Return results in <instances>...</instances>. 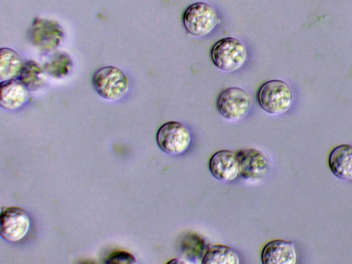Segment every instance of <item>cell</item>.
<instances>
[{"instance_id": "9c48e42d", "label": "cell", "mask_w": 352, "mask_h": 264, "mask_svg": "<svg viewBox=\"0 0 352 264\" xmlns=\"http://www.w3.org/2000/svg\"><path fill=\"white\" fill-rule=\"evenodd\" d=\"M30 228L28 213L19 207H9L3 210L0 216V232L1 237L14 243L21 240Z\"/></svg>"}, {"instance_id": "277c9868", "label": "cell", "mask_w": 352, "mask_h": 264, "mask_svg": "<svg viewBox=\"0 0 352 264\" xmlns=\"http://www.w3.org/2000/svg\"><path fill=\"white\" fill-rule=\"evenodd\" d=\"M182 20L186 31L197 37L208 35L221 22L215 8L204 2L189 6L184 12Z\"/></svg>"}, {"instance_id": "5bb4252c", "label": "cell", "mask_w": 352, "mask_h": 264, "mask_svg": "<svg viewBox=\"0 0 352 264\" xmlns=\"http://www.w3.org/2000/svg\"><path fill=\"white\" fill-rule=\"evenodd\" d=\"M44 67L34 60H28L23 63L18 76V80L28 90L35 91L44 85L46 76Z\"/></svg>"}, {"instance_id": "2e32d148", "label": "cell", "mask_w": 352, "mask_h": 264, "mask_svg": "<svg viewBox=\"0 0 352 264\" xmlns=\"http://www.w3.org/2000/svg\"><path fill=\"white\" fill-rule=\"evenodd\" d=\"M239 257L231 247L225 245H213L205 253L203 264H239Z\"/></svg>"}, {"instance_id": "8fae6325", "label": "cell", "mask_w": 352, "mask_h": 264, "mask_svg": "<svg viewBox=\"0 0 352 264\" xmlns=\"http://www.w3.org/2000/svg\"><path fill=\"white\" fill-rule=\"evenodd\" d=\"M297 255L294 243L283 239L268 242L261 252L263 264H295Z\"/></svg>"}, {"instance_id": "5b68a950", "label": "cell", "mask_w": 352, "mask_h": 264, "mask_svg": "<svg viewBox=\"0 0 352 264\" xmlns=\"http://www.w3.org/2000/svg\"><path fill=\"white\" fill-rule=\"evenodd\" d=\"M156 142L160 149L166 153L179 155L184 153L190 144V131L184 124L170 121L159 128Z\"/></svg>"}, {"instance_id": "52a82bcc", "label": "cell", "mask_w": 352, "mask_h": 264, "mask_svg": "<svg viewBox=\"0 0 352 264\" xmlns=\"http://www.w3.org/2000/svg\"><path fill=\"white\" fill-rule=\"evenodd\" d=\"M29 36L32 43L43 52L57 48L63 40V30L54 20L36 18L30 27Z\"/></svg>"}, {"instance_id": "7a4b0ae2", "label": "cell", "mask_w": 352, "mask_h": 264, "mask_svg": "<svg viewBox=\"0 0 352 264\" xmlns=\"http://www.w3.org/2000/svg\"><path fill=\"white\" fill-rule=\"evenodd\" d=\"M213 64L221 70L234 72L241 68L248 58L245 44L234 37H225L217 41L210 50Z\"/></svg>"}, {"instance_id": "7c38bea8", "label": "cell", "mask_w": 352, "mask_h": 264, "mask_svg": "<svg viewBox=\"0 0 352 264\" xmlns=\"http://www.w3.org/2000/svg\"><path fill=\"white\" fill-rule=\"evenodd\" d=\"M329 166L332 173L344 180H352V145L340 144L330 152Z\"/></svg>"}, {"instance_id": "6da1fadb", "label": "cell", "mask_w": 352, "mask_h": 264, "mask_svg": "<svg viewBox=\"0 0 352 264\" xmlns=\"http://www.w3.org/2000/svg\"><path fill=\"white\" fill-rule=\"evenodd\" d=\"M256 98L260 107L272 115H282L292 107L294 94L291 86L281 80L264 82L258 89Z\"/></svg>"}, {"instance_id": "e0dca14e", "label": "cell", "mask_w": 352, "mask_h": 264, "mask_svg": "<svg viewBox=\"0 0 352 264\" xmlns=\"http://www.w3.org/2000/svg\"><path fill=\"white\" fill-rule=\"evenodd\" d=\"M44 69L50 76L60 78L67 76L72 68V60L65 52H57L44 65Z\"/></svg>"}, {"instance_id": "9a60e30c", "label": "cell", "mask_w": 352, "mask_h": 264, "mask_svg": "<svg viewBox=\"0 0 352 264\" xmlns=\"http://www.w3.org/2000/svg\"><path fill=\"white\" fill-rule=\"evenodd\" d=\"M22 60L15 50L4 47L0 51V80L15 79L23 67Z\"/></svg>"}, {"instance_id": "3957f363", "label": "cell", "mask_w": 352, "mask_h": 264, "mask_svg": "<svg viewBox=\"0 0 352 264\" xmlns=\"http://www.w3.org/2000/svg\"><path fill=\"white\" fill-rule=\"evenodd\" d=\"M92 84L100 96L111 101L121 99L127 93L129 87L127 76L115 66L97 69L93 75Z\"/></svg>"}, {"instance_id": "8992f818", "label": "cell", "mask_w": 352, "mask_h": 264, "mask_svg": "<svg viewBox=\"0 0 352 264\" xmlns=\"http://www.w3.org/2000/svg\"><path fill=\"white\" fill-rule=\"evenodd\" d=\"M216 104L217 110L223 117L236 122L245 118L249 112L251 98L246 90L231 87L219 93Z\"/></svg>"}, {"instance_id": "ba28073f", "label": "cell", "mask_w": 352, "mask_h": 264, "mask_svg": "<svg viewBox=\"0 0 352 264\" xmlns=\"http://www.w3.org/2000/svg\"><path fill=\"white\" fill-rule=\"evenodd\" d=\"M239 176L247 180L259 182L267 177L271 167L269 157L257 148H245L236 153Z\"/></svg>"}, {"instance_id": "d6986e66", "label": "cell", "mask_w": 352, "mask_h": 264, "mask_svg": "<svg viewBox=\"0 0 352 264\" xmlns=\"http://www.w3.org/2000/svg\"><path fill=\"white\" fill-rule=\"evenodd\" d=\"M169 263H176V264H187L190 263L191 262L189 261H187L184 258H174L171 261H168Z\"/></svg>"}, {"instance_id": "30bf717a", "label": "cell", "mask_w": 352, "mask_h": 264, "mask_svg": "<svg viewBox=\"0 0 352 264\" xmlns=\"http://www.w3.org/2000/svg\"><path fill=\"white\" fill-rule=\"evenodd\" d=\"M208 166L211 174L222 182H232L239 176L236 153L221 150L210 157Z\"/></svg>"}, {"instance_id": "4fadbf2b", "label": "cell", "mask_w": 352, "mask_h": 264, "mask_svg": "<svg viewBox=\"0 0 352 264\" xmlns=\"http://www.w3.org/2000/svg\"><path fill=\"white\" fill-rule=\"evenodd\" d=\"M0 93L1 106L9 110L19 109L29 98L28 89L15 79L1 81Z\"/></svg>"}, {"instance_id": "ac0fdd59", "label": "cell", "mask_w": 352, "mask_h": 264, "mask_svg": "<svg viewBox=\"0 0 352 264\" xmlns=\"http://www.w3.org/2000/svg\"><path fill=\"white\" fill-rule=\"evenodd\" d=\"M104 263L129 264L135 263V258L129 252L124 251H118L111 254L106 258Z\"/></svg>"}]
</instances>
